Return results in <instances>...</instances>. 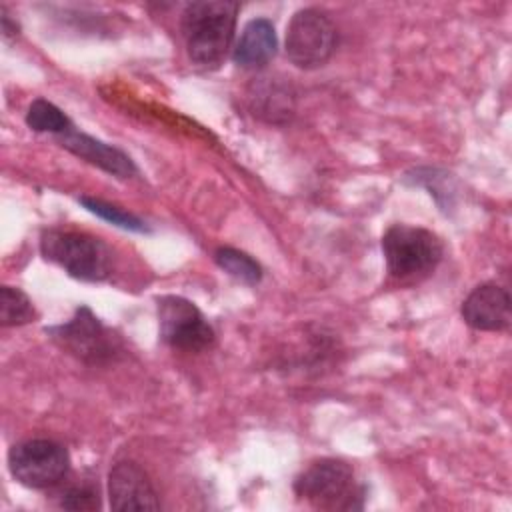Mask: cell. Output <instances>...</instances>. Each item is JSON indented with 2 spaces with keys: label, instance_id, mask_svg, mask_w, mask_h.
I'll return each instance as SVG.
<instances>
[{
  "label": "cell",
  "instance_id": "1",
  "mask_svg": "<svg viewBox=\"0 0 512 512\" xmlns=\"http://www.w3.org/2000/svg\"><path fill=\"white\" fill-rule=\"evenodd\" d=\"M240 4L232 0H198L184 6L180 30L190 62L216 70L234 40Z\"/></svg>",
  "mask_w": 512,
  "mask_h": 512
},
{
  "label": "cell",
  "instance_id": "2",
  "mask_svg": "<svg viewBox=\"0 0 512 512\" xmlns=\"http://www.w3.org/2000/svg\"><path fill=\"white\" fill-rule=\"evenodd\" d=\"M40 252L76 280L102 282L112 274V250L88 232L48 228L40 236Z\"/></svg>",
  "mask_w": 512,
  "mask_h": 512
},
{
  "label": "cell",
  "instance_id": "3",
  "mask_svg": "<svg viewBox=\"0 0 512 512\" xmlns=\"http://www.w3.org/2000/svg\"><path fill=\"white\" fill-rule=\"evenodd\" d=\"M298 500L320 510H360L364 490L358 486L354 470L338 458L310 462L292 484Z\"/></svg>",
  "mask_w": 512,
  "mask_h": 512
},
{
  "label": "cell",
  "instance_id": "4",
  "mask_svg": "<svg viewBox=\"0 0 512 512\" xmlns=\"http://www.w3.org/2000/svg\"><path fill=\"white\" fill-rule=\"evenodd\" d=\"M46 334L58 348L90 366L112 364L124 354L122 340L84 304L74 310L70 320L46 328Z\"/></svg>",
  "mask_w": 512,
  "mask_h": 512
},
{
  "label": "cell",
  "instance_id": "5",
  "mask_svg": "<svg viewBox=\"0 0 512 512\" xmlns=\"http://www.w3.org/2000/svg\"><path fill=\"white\" fill-rule=\"evenodd\" d=\"M388 274L400 282L430 274L444 256L442 240L420 226L392 224L382 236Z\"/></svg>",
  "mask_w": 512,
  "mask_h": 512
},
{
  "label": "cell",
  "instance_id": "6",
  "mask_svg": "<svg viewBox=\"0 0 512 512\" xmlns=\"http://www.w3.org/2000/svg\"><path fill=\"white\" fill-rule=\"evenodd\" d=\"M336 44V26L328 14L318 8L298 10L286 26V56L294 66L302 70L324 66L332 58Z\"/></svg>",
  "mask_w": 512,
  "mask_h": 512
},
{
  "label": "cell",
  "instance_id": "7",
  "mask_svg": "<svg viewBox=\"0 0 512 512\" xmlns=\"http://www.w3.org/2000/svg\"><path fill=\"white\" fill-rule=\"evenodd\" d=\"M8 468L20 484L40 490L58 484L66 476L70 454L56 440L30 438L10 448Z\"/></svg>",
  "mask_w": 512,
  "mask_h": 512
},
{
  "label": "cell",
  "instance_id": "8",
  "mask_svg": "<svg viewBox=\"0 0 512 512\" xmlns=\"http://www.w3.org/2000/svg\"><path fill=\"white\" fill-rule=\"evenodd\" d=\"M160 338L174 350L202 352L214 346L216 332L194 302L184 296L158 298Z\"/></svg>",
  "mask_w": 512,
  "mask_h": 512
},
{
  "label": "cell",
  "instance_id": "9",
  "mask_svg": "<svg viewBox=\"0 0 512 512\" xmlns=\"http://www.w3.org/2000/svg\"><path fill=\"white\" fill-rule=\"evenodd\" d=\"M110 508L118 512L160 510L158 494L148 474L132 460L116 462L108 472Z\"/></svg>",
  "mask_w": 512,
  "mask_h": 512
},
{
  "label": "cell",
  "instance_id": "10",
  "mask_svg": "<svg viewBox=\"0 0 512 512\" xmlns=\"http://www.w3.org/2000/svg\"><path fill=\"white\" fill-rule=\"evenodd\" d=\"M464 322L482 332H504L512 322V300L506 288L486 282L476 286L462 302Z\"/></svg>",
  "mask_w": 512,
  "mask_h": 512
},
{
  "label": "cell",
  "instance_id": "11",
  "mask_svg": "<svg viewBox=\"0 0 512 512\" xmlns=\"http://www.w3.org/2000/svg\"><path fill=\"white\" fill-rule=\"evenodd\" d=\"M246 102L252 116L268 124H286L296 110L292 84L282 76H258L246 90Z\"/></svg>",
  "mask_w": 512,
  "mask_h": 512
},
{
  "label": "cell",
  "instance_id": "12",
  "mask_svg": "<svg viewBox=\"0 0 512 512\" xmlns=\"http://www.w3.org/2000/svg\"><path fill=\"white\" fill-rule=\"evenodd\" d=\"M56 138L62 148L70 150L74 156L102 168L104 172H108L116 178H130V176L138 174L136 164L132 162V158L126 152H122L120 148L110 146L102 140H96V138L76 130L74 126Z\"/></svg>",
  "mask_w": 512,
  "mask_h": 512
},
{
  "label": "cell",
  "instance_id": "13",
  "mask_svg": "<svg viewBox=\"0 0 512 512\" xmlns=\"http://www.w3.org/2000/svg\"><path fill=\"white\" fill-rule=\"evenodd\" d=\"M276 50L278 38L274 24L268 18H254L244 26L232 50V60L240 68L260 70L276 56Z\"/></svg>",
  "mask_w": 512,
  "mask_h": 512
},
{
  "label": "cell",
  "instance_id": "14",
  "mask_svg": "<svg viewBox=\"0 0 512 512\" xmlns=\"http://www.w3.org/2000/svg\"><path fill=\"white\" fill-rule=\"evenodd\" d=\"M214 262L232 278L240 280L242 284L256 286L262 280V266L246 252L230 246H222L214 252Z\"/></svg>",
  "mask_w": 512,
  "mask_h": 512
},
{
  "label": "cell",
  "instance_id": "15",
  "mask_svg": "<svg viewBox=\"0 0 512 512\" xmlns=\"http://www.w3.org/2000/svg\"><path fill=\"white\" fill-rule=\"evenodd\" d=\"M36 318H38V312L32 300L20 288H14V286L0 288V324L4 328L22 326V324L34 322Z\"/></svg>",
  "mask_w": 512,
  "mask_h": 512
},
{
  "label": "cell",
  "instance_id": "16",
  "mask_svg": "<svg viewBox=\"0 0 512 512\" xmlns=\"http://www.w3.org/2000/svg\"><path fill=\"white\" fill-rule=\"evenodd\" d=\"M26 124L34 132H50L54 136H60L72 128L70 118L56 104H52L44 98H36L28 106Z\"/></svg>",
  "mask_w": 512,
  "mask_h": 512
},
{
  "label": "cell",
  "instance_id": "17",
  "mask_svg": "<svg viewBox=\"0 0 512 512\" xmlns=\"http://www.w3.org/2000/svg\"><path fill=\"white\" fill-rule=\"evenodd\" d=\"M80 204L96 214L98 218L122 228V230H130V232H148V226L138 218L134 216L132 212H126L122 210L120 206H114L110 202H104V200H98V198H90V196H82L80 198Z\"/></svg>",
  "mask_w": 512,
  "mask_h": 512
},
{
  "label": "cell",
  "instance_id": "18",
  "mask_svg": "<svg viewBox=\"0 0 512 512\" xmlns=\"http://www.w3.org/2000/svg\"><path fill=\"white\" fill-rule=\"evenodd\" d=\"M60 506L66 510H98L100 508V496L98 488L90 484L70 486L60 496Z\"/></svg>",
  "mask_w": 512,
  "mask_h": 512
},
{
  "label": "cell",
  "instance_id": "19",
  "mask_svg": "<svg viewBox=\"0 0 512 512\" xmlns=\"http://www.w3.org/2000/svg\"><path fill=\"white\" fill-rule=\"evenodd\" d=\"M0 12H2V18H0V20H2V38H4V40H12V38H16V36H18V32H20L18 22L10 18V14L6 12V8H2Z\"/></svg>",
  "mask_w": 512,
  "mask_h": 512
}]
</instances>
